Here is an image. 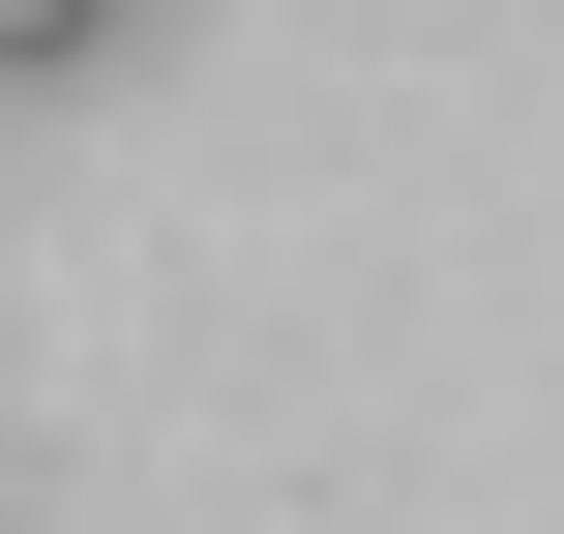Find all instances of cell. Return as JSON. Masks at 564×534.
<instances>
[{
    "label": "cell",
    "instance_id": "obj_1",
    "mask_svg": "<svg viewBox=\"0 0 564 534\" xmlns=\"http://www.w3.org/2000/svg\"><path fill=\"white\" fill-rule=\"evenodd\" d=\"M149 0H0V89H59V59H119Z\"/></svg>",
    "mask_w": 564,
    "mask_h": 534
}]
</instances>
